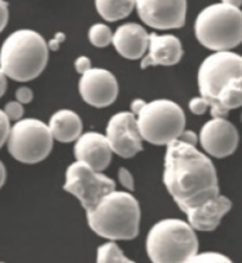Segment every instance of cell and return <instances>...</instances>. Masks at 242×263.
I'll list each match as a JSON object with an SVG mask.
<instances>
[{"label":"cell","instance_id":"cell-1","mask_svg":"<svg viewBox=\"0 0 242 263\" xmlns=\"http://www.w3.org/2000/svg\"><path fill=\"white\" fill-rule=\"evenodd\" d=\"M163 183L197 231L217 229L232 208L231 200L219 194L217 170L211 159L179 139L167 144Z\"/></svg>","mask_w":242,"mask_h":263},{"label":"cell","instance_id":"cell-2","mask_svg":"<svg viewBox=\"0 0 242 263\" xmlns=\"http://www.w3.org/2000/svg\"><path fill=\"white\" fill-rule=\"evenodd\" d=\"M197 82L211 116L225 118L242 106V55L231 50L208 55L198 68Z\"/></svg>","mask_w":242,"mask_h":263},{"label":"cell","instance_id":"cell-3","mask_svg":"<svg viewBox=\"0 0 242 263\" xmlns=\"http://www.w3.org/2000/svg\"><path fill=\"white\" fill-rule=\"evenodd\" d=\"M89 228L109 240L135 239L139 235L140 205L131 191H110L87 211Z\"/></svg>","mask_w":242,"mask_h":263},{"label":"cell","instance_id":"cell-4","mask_svg":"<svg viewBox=\"0 0 242 263\" xmlns=\"http://www.w3.org/2000/svg\"><path fill=\"white\" fill-rule=\"evenodd\" d=\"M48 63V44L37 31H13L0 48V68L7 78L29 82L39 78Z\"/></svg>","mask_w":242,"mask_h":263},{"label":"cell","instance_id":"cell-5","mask_svg":"<svg viewBox=\"0 0 242 263\" xmlns=\"http://www.w3.org/2000/svg\"><path fill=\"white\" fill-rule=\"evenodd\" d=\"M146 251L155 263H184L198 252V239L190 222L167 218L150 228Z\"/></svg>","mask_w":242,"mask_h":263},{"label":"cell","instance_id":"cell-6","mask_svg":"<svg viewBox=\"0 0 242 263\" xmlns=\"http://www.w3.org/2000/svg\"><path fill=\"white\" fill-rule=\"evenodd\" d=\"M198 43L211 51H228L242 43V10L225 3L202 9L194 23Z\"/></svg>","mask_w":242,"mask_h":263},{"label":"cell","instance_id":"cell-7","mask_svg":"<svg viewBox=\"0 0 242 263\" xmlns=\"http://www.w3.org/2000/svg\"><path fill=\"white\" fill-rule=\"evenodd\" d=\"M142 138L155 146H167L177 140L185 127V115L170 99H155L136 115Z\"/></svg>","mask_w":242,"mask_h":263},{"label":"cell","instance_id":"cell-8","mask_svg":"<svg viewBox=\"0 0 242 263\" xmlns=\"http://www.w3.org/2000/svg\"><path fill=\"white\" fill-rule=\"evenodd\" d=\"M52 138L48 125L39 119H20L10 129L7 149L14 160L35 164L46 160L52 150Z\"/></svg>","mask_w":242,"mask_h":263},{"label":"cell","instance_id":"cell-9","mask_svg":"<svg viewBox=\"0 0 242 263\" xmlns=\"http://www.w3.org/2000/svg\"><path fill=\"white\" fill-rule=\"evenodd\" d=\"M64 190L77 197L84 210L89 211L105 195L116 190V184L102 172H97L87 163L77 160L65 172Z\"/></svg>","mask_w":242,"mask_h":263},{"label":"cell","instance_id":"cell-10","mask_svg":"<svg viewBox=\"0 0 242 263\" xmlns=\"http://www.w3.org/2000/svg\"><path fill=\"white\" fill-rule=\"evenodd\" d=\"M106 139L112 152L123 159H132L143 150L138 118L132 112L114 115L106 126Z\"/></svg>","mask_w":242,"mask_h":263},{"label":"cell","instance_id":"cell-11","mask_svg":"<svg viewBox=\"0 0 242 263\" xmlns=\"http://www.w3.org/2000/svg\"><path fill=\"white\" fill-rule=\"evenodd\" d=\"M136 10L140 20L152 29H180L185 23L187 0H136Z\"/></svg>","mask_w":242,"mask_h":263},{"label":"cell","instance_id":"cell-12","mask_svg":"<svg viewBox=\"0 0 242 263\" xmlns=\"http://www.w3.org/2000/svg\"><path fill=\"white\" fill-rule=\"evenodd\" d=\"M81 98L94 108H106L115 102L119 85L115 75L104 68H91L81 75L78 84Z\"/></svg>","mask_w":242,"mask_h":263},{"label":"cell","instance_id":"cell-13","mask_svg":"<svg viewBox=\"0 0 242 263\" xmlns=\"http://www.w3.org/2000/svg\"><path fill=\"white\" fill-rule=\"evenodd\" d=\"M198 140L207 155L225 159L236 150L239 136L235 126L225 118H213L201 127Z\"/></svg>","mask_w":242,"mask_h":263},{"label":"cell","instance_id":"cell-14","mask_svg":"<svg viewBox=\"0 0 242 263\" xmlns=\"http://www.w3.org/2000/svg\"><path fill=\"white\" fill-rule=\"evenodd\" d=\"M112 149L105 135L98 132L82 133L75 140L74 155L75 159L87 163L97 172H104L108 168L112 160Z\"/></svg>","mask_w":242,"mask_h":263},{"label":"cell","instance_id":"cell-15","mask_svg":"<svg viewBox=\"0 0 242 263\" xmlns=\"http://www.w3.org/2000/svg\"><path fill=\"white\" fill-rule=\"evenodd\" d=\"M183 57V46L181 41L172 34H149V47L146 55L142 58L140 68L146 69L147 67L163 65L172 67L180 63Z\"/></svg>","mask_w":242,"mask_h":263},{"label":"cell","instance_id":"cell-16","mask_svg":"<svg viewBox=\"0 0 242 263\" xmlns=\"http://www.w3.org/2000/svg\"><path fill=\"white\" fill-rule=\"evenodd\" d=\"M112 44L119 55L127 60L143 58L149 47V33L136 23L119 26L114 33Z\"/></svg>","mask_w":242,"mask_h":263},{"label":"cell","instance_id":"cell-17","mask_svg":"<svg viewBox=\"0 0 242 263\" xmlns=\"http://www.w3.org/2000/svg\"><path fill=\"white\" fill-rule=\"evenodd\" d=\"M48 127L54 140L60 143H71L82 135V120L71 109H60L52 115Z\"/></svg>","mask_w":242,"mask_h":263},{"label":"cell","instance_id":"cell-18","mask_svg":"<svg viewBox=\"0 0 242 263\" xmlns=\"http://www.w3.org/2000/svg\"><path fill=\"white\" fill-rule=\"evenodd\" d=\"M97 12L106 22L126 18L136 7V0H94Z\"/></svg>","mask_w":242,"mask_h":263},{"label":"cell","instance_id":"cell-19","mask_svg":"<svg viewBox=\"0 0 242 263\" xmlns=\"http://www.w3.org/2000/svg\"><path fill=\"white\" fill-rule=\"evenodd\" d=\"M97 262L98 263H132L131 259H127L121 248L116 245L115 240L106 242L101 245L97 252Z\"/></svg>","mask_w":242,"mask_h":263},{"label":"cell","instance_id":"cell-20","mask_svg":"<svg viewBox=\"0 0 242 263\" xmlns=\"http://www.w3.org/2000/svg\"><path fill=\"white\" fill-rule=\"evenodd\" d=\"M88 39H89L92 46L98 47V48H104V47H108L109 44H112L114 34H112V31L106 24L97 23L91 26V29L88 31Z\"/></svg>","mask_w":242,"mask_h":263},{"label":"cell","instance_id":"cell-21","mask_svg":"<svg viewBox=\"0 0 242 263\" xmlns=\"http://www.w3.org/2000/svg\"><path fill=\"white\" fill-rule=\"evenodd\" d=\"M189 262L191 263H230L231 259L225 255L217 253V252H206V253H196Z\"/></svg>","mask_w":242,"mask_h":263},{"label":"cell","instance_id":"cell-22","mask_svg":"<svg viewBox=\"0 0 242 263\" xmlns=\"http://www.w3.org/2000/svg\"><path fill=\"white\" fill-rule=\"evenodd\" d=\"M5 112L9 116V119L14 120V122H17L23 118L24 114V108H23V103L18 102L17 99L16 101H13V102L6 103V106H5Z\"/></svg>","mask_w":242,"mask_h":263},{"label":"cell","instance_id":"cell-23","mask_svg":"<svg viewBox=\"0 0 242 263\" xmlns=\"http://www.w3.org/2000/svg\"><path fill=\"white\" fill-rule=\"evenodd\" d=\"M10 119L5 110H0V149L7 143V139L10 135Z\"/></svg>","mask_w":242,"mask_h":263},{"label":"cell","instance_id":"cell-24","mask_svg":"<svg viewBox=\"0 0 242 263\" xmlns=\"http://www.w3.org/2000/svg\"><path fill=\"white\" fill-rule=\"evenodd\" d=\"M118 178H119V183L122 184L123 189H126L127 191H133L135 190V181H133L132 173L129 172L125 167H121L119 172H118Z\"/></svg>","mask_w":242,"mask_h":263},{"label":"cell","instance_id":"cell-25","mask_svg":"<svg viewBox=\"0 0 242 263\" xmlns=\"http://www.w3.org/2000/svg\"><path fill=\"white\" fill-rule=\"evenodd\" d=\"M189 108H190V110L194 115H204L207 112L210 106H208L207 101H206L204 98L198 97L191 99L190 103H189Z\"/></svg>","mask_w":242,"mask_h":263},{"label":"cell","instance_id":"cell-26","mask_svg":"<svg viewBox=\"0 0 242 263\" xmlns=\"http://www.w3.org/2000/svg\"><path fill=\"white\" fill-rule=\"evenodd\" d=\"M75 71L78 72V74H85L87 71H89V69L92 68V63H91V60L88 57H85V55H81V57H78L77 60H75Z\"/></svg>","mask_w":242,"mask_h":263},{"label":"cell","instance_id":"cell-27","mask_svg":"<svg viewBox=\"0 0 242 263\" xmlns=\"http://www.w3.org/2000/svg\"><path fill=\"white\" fill-rule=\"evenodd\" d=\"M33 91L27 88V86H22V88H18L17 91H16V99H17L18 102L22 103H30L33 101Z\"/></svg>","mask_w":242,"mask_h":263},{"label":"cell","instance_id":"cell-28","mask_svg":"<svg viewBox=\"0 0 242 263\" xmlns=\"http://www.w3.org/2000/svg\"><path fill=\"white\" fill-rule=\"evenodd\" d=\"M9 22V5L5 0H0V33L6 29Z\"/></svg>","mask_w":242,"mask_h":263},{"label":"cell","instance_id":"cell-29","mask_svg":"<svg viewBox=\"0 0 242 263\" xmlns=\"http://www.w3.org/2000/svg\"><path fill=\"white\" fill-rule=\"evenodd\" d=\"M179 140L184 142V143H189L191 146H197V142H198V136L193 130H183V133L180 135Z\"/></svg>","mask_w":242,"mask_h":263},{"label":"cell","instance_id":"cell-30","mask_svg":"<svg viewBox=\"0 0 242 263\" xmlns=\"http://www.w3.org/2000/svg\"><path fill=\"white\" fill-rule=\"evenodd\" d=\"M64 40H65V35H64V33H57L55 37H54L50 43H47V44H48V50H51V51H57L58 48H60V44L64 43Z\"/></svg>","mask_w":242,"mask_h":263},{"label":"cell","instance_id":"cell-31","mask_svg":"<svg viewBox=\"0 0 242 263\" xmlns=\"http://www.w3.org/2000/svg\"><path fill=\"white\" fill-rule=\"evenodd\" d=\"M146 102H144L143 99H135L132 103H131V112L135 115H138L140 112V109L143 108Z\"/></svg>","mask_w":242,"mask_h":263},{"label":"cell","instance_id":"cell-32","mask_svg":"<svg viewBox=\"0 0 242 263\" xmlns=\"http://www.w3.org/2000/svg\"><path fill=\"white\" fill-rule=\"evenodd\" d=\"M7 89V75L3 72V69L0 68V98L5 95Z\"/></svg>","mask_w":242,"mask_h":263},{"label":"cell","instance_id":"cell-33","mask_svg":"<svg viewBox=\"0 0 242 263\" xmlns=\"http://www.w3.org/2000/svg\"><path fill=\"white\" fill-rule=\"evenodd\" d=\"M5 181H6V167L0 161V189L3 187Z\"/></svg>","mask_w":242,"mask_h":263},{"label":"cell","instance_id":"cell-34","mask_svg":"<svg viewBox=\"0 0 242 263\" xmlns=\"http://www.w3.org/2000/svg\"><path fill=\"white\" fill-rule=\"evenodd\" d=\"M221 2L225 3V5H230V6L239 7V9H241L242 6V0H221Z\"/></svg>","mask_w":242,"mask_h":263},{"label":"cell","instance_id":"cell-35","mask_svg":"<svg viewBox=\"0 0 242 263\" xmlns=\"http://www.w3.org/2000/svg\"><path fill=\"white\" fill-rule=\"evenodd\" d=\"M241 122H242V114H241Z\"/></svg>","mask_w":242,"mask_h":263}]
</instances>
